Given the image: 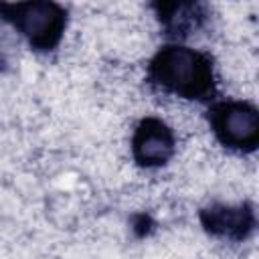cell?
<instances>
[{"label":"cell","instance_id":"cell-1","mask_svg":"<svg viewBox=\"0 0 259 259\" xmlns=\"http://www.w3.org/2000/svg\"><path fill=\"white\" fill-rule=\"evenodd\" d=\"M150 79L162 91L184 99H206L214 91L210 59L184 45L162 47L150 63Z\"/></svg>","mask_w":259,"mask_h":259},{"label":"cell","instance_id":"cell-2","mask_svg":"<svg viewBox=\"0 0 259 259\" xmlns=\"http://www.w3.org/2000/svg\"><path fill=\"white\" fill-rule=\"evenodd\" d=\"M0 16L10 22L34 51H53L65 32L67 12L55 2L0 4Z\"/></svg>","mask_w":259,"mask_h":259},{"label":"cell","instance_id":"cell-3","mask_svg":"<svg viewBox=\"0 0 259 259\" xmlns=\"http://www.w3.org/2000/svg\"><path fill=\"white\" fill-rule=\"evenodd\" d=\"M208 121L227 148L239 152L255 150L259 142V113L247 101H221L214 103L208 111Z\"/></svg>","mask_w":259,"mask_h":259},{"label":"cell","instance_id":"cell-4","mask_svg":"<svg viewBox=\"0 0 259 259\" xmlns=\"http://www.w3.org/2000/svg\"><path fill=\"white\" fill-rule=\"evenodd\" d=\"M176 150L174 132L158 117H146L138 123L132 138L134 160L144 168L164 166Z\"/></svg>","mask_w":259,"mask_h":259},{"label":"cell","instance_id":"cell-5","mask_svg":"<svg viewBox=\"0 0 259 259\" xmlns=\"http://www.w3.org/2000/svg\"><path fill=\"white\" fill-rule=\"evenodd\" d=\"M202 225L208 233L229 239H243L255 225L253 210L249 206H210L204 208Z\"/></svg>","mask_w":259,"mask_h":259},{"label":"cell","instance_id":"cell-6","mask_svg":"<svg viewBox=\"0 0 259 259\" xmlns=\"http://www.w3.org/2000/svg\"><path fill=\"white\" fill-rule=\"evenodd\" d=\"M160 18L164 20L170 34H182L196 22V8L192 4H162Z\"/></svg>","mask_w":259,"mask_h":259}]
</instances>
